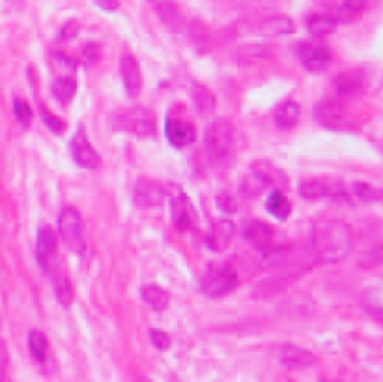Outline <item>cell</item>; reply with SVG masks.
<instances>
[{
    "label": "cell",
    "instance_id": "6da1fadb",
    "mask_svg": "<svg viewBox=\"0 0 383 382\" xmlns=\"http://www.w3.org/2000/svg\"><path fill=\"white\" fill-rule=\"evenodd\" d=\"M310 248L318 262H338L352 250V231L336 219H320L312 227Z\"/></svg>",
    "mask_w": 383,
    "mask_h": 382
},
{
    "label": "cell",
    "instance_id": "7a4b0ae2",
    "mask_svg": "<svg viewBox=\"0 0 383 382\" xmlns=\"http://www.w3.org/2000/svg\"><path fill=\"white\" fill-rule=\"evenodd\" d=\"M204 144L208 158L216 167H223L232 150V127L228 120L219 118L208 124L204 133Z\"/></svg>",
    "mask_w": 383,
    "mask_h": 382
},
{
    "label": "cell",
    "instance_id": "3957f363",
    "mask_svg": "<svg viewBox=\"0 0 383 382\" xmlns=\"http://www.w3.org/2000/svg\"><path fill=\"white\" fill-rule=\"evenodd\" d=\"M237 286V274L228 262H211L202 276V292L210 298H223Z\"/></svg>",
    "mask_w": 383,
    "mask_h": 382
},
{
    "label": "cell",
    "instance_id": "277c9868",
    "mask_svg": "<svg viewBox=\"0 0 383 382\" xmlns=\"http://www.w3.org/2000/svg\"><path fill=\"white\" fill-rule=\"evenodd\" d=\"M112 127L129 132L137 137H152L155 133V118L146 107H131L116 112L112 118Z\"/></svg>",
    "mask_w": 383,
    "mask_h": 382
},
{
    "label": "cell",
    "instance_id": "5b68a950",
    "mask_svg": "<svg viewBox=\"0 0 383 382\" xmlns=\"http://www.w3.org/2000/svg\"><path fill=\"white\" fill-rule=\"evenodd\" d=\"M58 233L75 255L84 253V240H83V221H81L79 212L75 208H64L58 216Z\"/></svg>",
    "mask_w": 383,
    "mask_h": 382
},
{
    "label": "cell",
    "instance_id": "8992f818",
    "mask_svg": "<svg viewBox=\"0 0 383 382\" xmlns=\"http://www.w3.org/2000/svg\"><path fill=\"white\" fill-rule=\"evenodd\" d=\"M69 152H71V158L75 159V163L79 165V167H83V169L98 170L101 167L100 154H98L94 146L90 144L88 137H86V133H84L83 127H77L73 135H71Z\"/></svg>",
    "mask_w": 383,
    "mask_h": 382
},
{
    "label": "cell",
    "instance_id": "52a82bcc",
    "mask_svg": "<svg viewBox=\"0 0 383 382\" xmlns=\"http://www.w3.org/2000/svg\"><path fill=\"white\" fill-rule=\"evenodd\" d=\"M314 118L327 129H338L346 124V105L338 98H324L314 105Z\"/></svg>",
    "mask_w": 383,
    "mask_h": 382
},
{
    "label": "cell",
    "instance_id": "ba28073f",
    "mask_svg": "<svg viewBox=\"0 0 383 382\" xmlns=\"http://www.w3.org/2000/svg\"><path fill=\"white\" fill-rule=\"evenodd\" d=\"M37 262L43 270L51 274L57 270L58 265V238L51 227H42L37 233V245H36Z\"/></svg>",
    "mask_w": 383,
    "mask_h": 382
},
{
    "label": "cell",
    "instance_id": "9c48e42d",
    "mask_svg": "<svg viewBox=\"0 0 383 382\" xmlns=\"http://www.w3.org/2000/svg\"><path fill=\"white\" fill-rule=\"evenodd\" d=\"M297 57H300L305 69L318 74V71H324L329 66V62L333 60V51L327 45H322V43L303 42L300 43Z\"/></svg>",
    "mask_w": 383,
    "mask_h": 382
},
{
    "label": "cell",
    "instance_id": "30bf717a",
    "mask_svg": "<svg viewBox=\"0 0 383 382\" xmlns=\"http://www.w3.org/2000/svg\"><path fill=\"white\" fill-rule=\"evenodd\" d=\"M170 218L178 231H187L193 223V207L179 187L174 186L170 193Z\"/></svg>",
    "mask_w": 383,
    "mask_h": 382
},
{
    "label": "cell",
    "instance_id": "8fae6325",
    "mask_svg": "<svg viewBox=\"0 0 383 382\" xmlns=\"http://www.w3.org/2000/svg\"><path fill=\"white\" fill-rule=\"evenodd\" d=\"M165 137L176 149H185L194 143L196 127L189 122L178 120V118H167L165 120Z\"/></svg>",
    "mask_w": 383,
    "mask_h": 382
},
{
    "label": "cell",
    "instance_id": "7c38bea8",
    "mask_svg": "<svg viewBox=\"0 0 383 382\" xmlns=\"http://www.w3.org/2000/svg\"><path fill=\"white\" fill-rule=\"evenodd\" d=\"M120 74L122 83L126 88L129 98H137L141 94L142 88V77H141V66H139L137 59L133 54L126 53L120 60Z\"/></svg>",
    "mask_w": 383,
    "mask_h": 382
},
{
    "label": "cell",
    "instance_id": "4fadbf2b",
    "mask_svg": "<svg viewBox=\"0 0 383 382\" xmlns=\"http://www.w3.org/2000/svg\"><path fill=\"white\" fill-rule=\"evenodd\" d=\"M243 236L251 242L254 250L264 251V253H268L271 250V244H273V231H271V227H269L268 223L258 221V219H251V221L245 223Z\"/></svg>",
    "mask_w": 383,
    "mask_h": 382
},
{
    "label": "cell",
    "instance_id": "5bb4252c",
    "mask_svg": "<svg viewBox=\"0 0 383 382\" xmlns=\"http://www.w3.org/2000/svg\"><path fill=\"white\" fill-rule=\"evenodd\" d=\"M236 236V225L230 219H220V221L213 223L210 228V233L206 236V244L210 248L211 251H225L230 242Z\"/></svg>",
    "mask_w": 383,
    "mask_h": 382
},
{
    "label": "cell",
    "instance_id": "9a60e30c",
    "mask_svg": "<svg viewBox=\"0 0 383 382\" xmlns=\"http://www.w3.org/2000/svg\"><path fill=\"white\" fill-rule=\"evenodd\" d=\"M297 276H300V274H292V272H288V274H278V276L268 277V279H264V282H260L254 286L252 298H254V300H266V298L275 296L277 292L284 291V289L294 282Z\"/></svg>",
    "mask_w": 383,
    "mask_h": 382
},
{
    "label": "cell",
    "instance_id": "2e32d148",
    "mask_svg": "<svg viewBox=\"0 0 383 382\" xmlns=\"http://www.w3.org/2000/svg\"><path fill=\"white\" fill-rule=\"evenodd\" d=\"M165 199V190L158 182L141 178L135 186V202L141 207H159Z\"/></svg>",
    "mask_w": 383,
    "mask_h": 382
},
{
    "label": "cell",
    "instance_id": "e0dca14e",
    "mask_svg": "<svg viewBox=\"0 0 383 382\" xmlns=\"http://www.w3.org/2000/svg\"><path fill=\"white\" fill-rule=\"evenodd\" d=\"M338 191L344 193L342 184H327L324 180H305L300 184V195L309 201H316L322 197H331V199H338Z\"/></svg>",
    "mask_w": 383,
    "mask_h": 382
},
{
    "label": "cell",
    "instance_id": "ac0fdd59",
    "mask_svg": "<svg viewBox=\"0 0 383 382\" xmlns=\"http://www.w3.org/2000/svg\"><path fill=\"white\" fill-rule=\"evenodd\" d=\"M271 182H273V178H271V175H269V170L252 167L251 175L245 176V180L242 182L243 195L260 197L264 193V190H266Z\"/></svg>",
    "mask_w": 383,
    "mask_h": 382
},
{
    "label": "cell",
    "instance_id": "d6986e66",
    "mask_svg": "<svg viewBox=\"0 0 383 382\" xmlns=\"http://www.w3.org/2000/svg\"><path fill=\"white\" fill-rule=\"evenodd\" d=\"M278 358H281V364H284L286 367H307L316 364V356L312 352L295 345L283 347Z\"/></svg>",
    "mask_w": 383,
    "mask_h": 382
},
{
    "label": "cell",
    "instance_id": "ffe728a7",
    "mask_svg": "<svg viewBox=\"0 0 383 382\" xmlns=\"http://www.w3.org/2000/svg\"><path fill=\"white\" fill-rule=\"evenodd\" d=\"M333 86H335L336 94L341 96H353L359 94L363 88V75L357 69H348L342 71L333 79Z\"/></svg>",
    "mask_w": 383,
    "mask_h": 382
},
{
    "label": "cell",
    "instance_id": "44dd1931",
    "mask_svg": "<svg viewBox=\"0 0 383 382\" xmlns=\"http://www.w3.org/2000/svg\"><path fill=\"white\" fill-rule=\"evenodd\" d=\"M294 21L286 16L266 17L260 23V32H262L264 36H290V34H294Z\"/></svg>",
    "mask_w": 383,
    "mask_h": 382
},
{
    "label": "cell",
    "instance_id": "7402d4cb",
    "mask_svg": "<svg viewBox=\"0 0 383 382\" xmlns=\"http://www.w3.org/2000/svg\"><path fill=\"white\" fill-rule=\"evenodd\" d=\"M361 306L374 320H382L383 315V294L379 286H370L363 292Z\"/></svg>",
    "mask_w": 383,
    "mask_h": 382
},
{
    "label": "cell",
    "instance_id": "603a6c76",
    "mask_svg": "<svg viewBox=\"0 0 383 382\" xmlns=\"http://www.w3.org/2000/svg\"><path fill=\"white\" fill-rule=\"evenodd\" d=\"M271 47L262 45V43H249V45H242L234 51V59L240 62H254V60H266L271 59Z\"/></svg>",
    "mask_w": 383,
    "mask_h": 382
},
{
    "label": "cell",
    "instance_id": "cb8c5ba5",
    "mask_svg": "<svg viewBox=\"0 0 383 382\" xmlns=\"http://www.w3.org/2000/svg\"><path fill=\"white\" fill-rule=\"evenodd\" d=\"M191 96H193V103L199 109L200 117H210L211 112L216 111V96L211 94L210 88L194 83Z\"/></svg>",
    "mask_w": 383,
    "mask_h": 382
},
{
    "label": "cell",
    "instance_id": "d4e9b609",
    "mask_svg": "<svg viewBox=\"0 0 383 382\" xmlns=\"http://www.w3.org/2000/svg\"><path fill=\"white\" fill-rule=\"evenodd\" d=\"M266 210H268L273 218L284 221V219L290 216L292 204H290V201L286 199V195H284L283 191L273 190L268 195V199H266Z\"/></svg>",
    "mask_w": 383,
    "mask_h": 382
},
{
    "label": "cell",
    "instance_id": "484cf974",
    "mask_svg": "<svg viewBox=\"0 0 383 382\" xmlns=\"http://www.w3.org/2000/svg\"><path fill=\"white\" fill-rule=\"evenodd\" d=\"M301 109L300 105L295 103L294 100H286L283 101L278 109L275 111V124L278 127H294L300 120Z\"/></svg>",
    "mask_w": 383,
    "mask_h": 382
},
{
    "label": "cell",
    "instance_id": "4316f807",
    "mask_svg": "<svg viewBox=\"0 0 383 382\" xmlns=\"http://www.w3.org/2000/svg\"><path fill=\"white\" fill-rule=\"evenodd\" d=\"M141 296L153 311H163L168 306V292L159 285H144L141 289Z\"/></svg>",
    "mask_w": 383,
    "mask_h": 382
},
{
    "label": "cell",
    "instance_id": "83f0119b",
    "mask_svg": "<svg viewBox=\"0 0 383 382\" xmlns=\"http://www.w3.org/2000/svg\"><path fill=\"white\" fill-rule=\"evenodd\" d=\"M28 349H30L32 358L36 361H45L49 352V340L42 330H32L28 334Z\"/></svg>",
    "mask_w": 383,
    "mask_h": 382
},
{
    "label": "cell",
    "instance_id": "f1b7e54d",
    "mask_svg": "<svg viewBox=\"0 0 383 382\" xmlns=\"http://www.w3.org/2000/svg\"><path fill=\"white\" fill-rule=\"evenodd\" d=\"M365 8H367V0H344L336 11V21L344 23V25L355 21L365 11Z\"/></svg>",
    "mask_w": 383,
    "mask_h": 382
},
{
    "label": "cell",
    "instance_id": "f546056e",
    "mask_svg": "<svg viewBox=\"0 0 383 382\" xmlns=\"http://www.w3.org/2000/svg\"><path fill=\"white\" fill-rule=\"evenodd\" d=\"M54 294L62 308H69V303L73 302V289L62 270L54 274Z\"/></svg>",
    "mask_w": 383,
    "mask_h": 382
},
{
    "label": "cell",
    "instance_id": "4dcf8cb0",
    "mask_svg": "<svg viewBox=\"0 0 383 382\" xmlns=\"http://www.w3.org/2000/svg\"><path fill=\"white\" fill-rule=\"evenodd\" d=\"M336 21L331 19L329 16H310L307 21V30L310 32V36L324 37L329 36L331 32L335 30Z\"/></svg>",
    "mask_w": 383,
    "mask_h": 382
},
{
    "label": "cell",
    "instance_id": "1f68e13d",
    "mask_svg": "<svg viewBox=\"0 0 383 382\" xmlns=\"http://www.w3.org/2000/svg\"><path fill=\"white\" fill-rule=\"evenodd\" d=\"M53 92L60 103H69L75 98V94H77V81L73 77H69V75L60 77V79L54 81Z\"/></svg>",
    "mask_w": 383,
    "mask_h": 382
},
{
    "label": "cell",
    "instance_id": "d6a6232c",
    "mask_svg": "<svg viewBox=\"0 0 383 382\" xmlns=\"http://www.w3.org/2000/svg\"><path fill=\"white\" fill-rule=\"evenodd\" d=\"M153 6H155V11L159 13V17L167 23L168 27L176 28L179 25V13L176 10V4L174 0H153Z\"/></svg>",
    "mask_w": 383,
    "mask_h": 382
},
{
    "label": "cell",
    "instance_id": "836d02e7",
    "mask_svg": "<svg viewBox=\"0 0 383 382\" xmlns=\"http://www.w3.org/2000/svg\"><path fill=\"white\" fill-rule=\"evenodd\" d=\"M352 190L357 199H361L363 202H376L382 197V191L378 187H374L372 184H368V182H353Z\"/></svg>",
    "mask_w": 383,
    "mask_h": 382
},
{
    "label": "cell",
    "instance_id": "e575fe53",
    "mask_svg": "<svg viewBox=\"0 0 383 382\" xmlns=\"http://www.w3.org/2000/svg\"><path fill=\"white\" fill-rule=\"evenodd\" d=\"M13 112H16L17 122L21 124L23 127H28L32 122V118H34V112H32L30 105H28L27 101L21 100V98H17L13 101Z\"/></svg>",
    "mask_w": 383,
    "mask_h": 382
},
{
    "label": "cell",
    "instance_id": "d590c367",
    "mask_svg": "<svg viewBox=\"0 0 383 382\" xmlns=\"http://www.w3.org/2000/svg\"><path fill=\"white\" fill-rule=\"evenodd\" d=\"M42 115H43V122H45V126H47L51 132L58 133V135H60V133H64V129H66V124H64V120H60L58 117H54V115H51L49 111H45L43 107H42Z\"/></svg>",
    "mask_w": 383,
    "mask_h": 382
},
{
    "label": "cell",
    "instance_id": "8d00e7d4",
    "mask_svg": "<svg viewBox=\"0 0 383 382\" xmlns=\"http://www.w3.org/2000/svg\"><path fill=\"white\" fill-rule=\"evenodd\" d=\"M100 54H101L100 45L94 42L88 43V45H86L83 51V62L86 64V66H94V64L100 60Z\"/></svg>",
    "mask_w": 383,
    "mask_h": 382
},
{
    "label": "cell",
    "instance_id": "74e56055",
    "mask_svg": "<svg viewBox=\"0 0 383 382\" xmlns=\"http://www.w3.org/2000/svg\"><path fill=\"white\" fill-rule=\"evenodd\" d=\"M150 340H152L153 347L159 350H167L170 347V335L163 330H152L150 332Z\"/></svg>",
    "mask_w": 383,
    "mask_h": 382
},
{
    "label": "cell",
    "instance_id": "f35d334b",
    "mask_svg": "<svg viewBox=\"0 0 383 382\" xmlns=\"http://www.w3.org/2000/svg\"><path fill=\"white\" fill-rule=\"evenodd\" d=\"M379 262H382V245H378L370 253L363 255L361 259H359V266H363V268H372V266H378Z\"/></svg>",
    "mask_w": 383,
    "mask_h": 382
},
{
    "label": "cell",
    "instance_id": "ab89813d",
    "mask_svg": "<svg viewBox=\"0 0 383 382\" xmlns=\"http://www.w3.org/2000/svg\"><path fill=\"white\" fill-rule=\"evenodd\" d=\"M191 37H193L194 45H196L200 51H206V30L200 23L194 21L193 25H191Z\"/></svg>",
    "mask_w": 383,
    "mask_h": 382
},
{
    "label": "cell",
    "instance_id": "60d3db41",
    "mask_svg": "<svg viewBox=\"0 0 383 382\" xmlns=\"http://www.w3.org/2000/svg\"><path fill=\"white\" fill-rule=\"evenodd\" d=\"M217 207H219L220 212H225V214L236 212V201H234V199H232L226 191H223V193L217 195Z\"/></svg>",
    "mask_w": 383,
    "mask_h": 382
},
{
    "label": "cell",
    "instance_id": "b9f144b4",
    "mask_svg": "<svg viewBox=\"0 0 383 382\" xmlns=\"http://www.w3.org/2000/svg\"><path fill=\"white\" fill-rule=\"evenodd\" d=\"M77 34H79V23L77 21L66 23V25L62 27V30H60V37L66 40V42H68V40H73Z\"/></svg>",
    "mask_w": 383,
    "mask_h": 382
},
{
    "label": "cell",
    "instance_id": "7bdbcfd3",
    "mask_svg": "<svg viewBox=\"0 0 383 382\" xmlns=\"http://www.w3.org/2000/svg\"><path fill=\"white\" fill-rule=\"evenodd\" d=\"M8 364H10V356H8L6 345L2 343V341H0V377H4V375H6Z\"/></svg>",
    "mask_w": 383,
    "mask_h": 382
},
{
    "label": "cell",
    "instance_id": "ee69618b",
    "mask_svg": "<svg viewBox=\"0 0 383 382\" xmlns=\"http://www.w3.org/2000/svg\"><path fill=\"white\" fill-rule=\"evenodd\" d=\"M94 2L107 13H112V11L118 10V0H94Z\"/></svg>",
    "mask_w": 383,
    "mask_h": 382
},
{
    "label": "cell",
    "instance_id": "f6af8a7d",
    "mask_svg": "<svg viewBox=\"0 0 383 382\" xmlns=\"http://www.w3.org/2000/svg\"><path fill=\"white\" fill-rule=\"evenodd\" d=\"M320 382H338V381H320Z\"/></svg>",
    "mask_w": 383,
    "mask_h": 382
},
{
    "label": "cell",
    "instance_id": "bcb514c9",
    "mask_svg": "<svg viewBox=\"0 0 383 382\" xmlns=\"http://www.w3.org/2000/svg\"><path fill=\"white\" fill-rule=\"evenodd\" d=\"M0 382H4V377H0Z\"/></svg>",
    "mask_w": 383,
    "mask_h": 382
},
{
    "label": "cell",
    "instance_id": "7dc6e473",
    "mask_svg": "<svg viewBox=\"0 0 383 382\" xmlns=\"http://www.w3.org/2000/svg\"><path fill=\"white\" fill-rule=\"evenodd\" d=\"M148 2H153V0H148Z\"/></svg>",
    "mask_w": 383,
    "mask_h": 382
}]
</instances>
